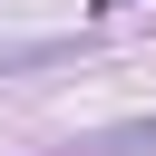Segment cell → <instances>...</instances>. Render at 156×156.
Returning a JSON list of instances; mask_svg holds the SVG:
<instances>
[{"mask_svg":"<svg viewBox=\"0 0 156 156\" xmlns=\"http://www.w3.org/2000/svg\"><path fill=\"white\" fill-rule=\"evenodd\" d=\"M58 58H78V39H0V78L10 68H58Z\"/></svg>","mask_w":156,"mask_h":156,"instance_id":"1","label":"cell"}]
</instances>
